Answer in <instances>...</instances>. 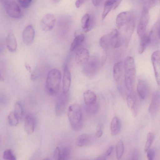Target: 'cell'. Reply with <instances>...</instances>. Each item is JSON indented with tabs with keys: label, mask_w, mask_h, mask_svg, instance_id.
<instances>
[{
	"label": "cell",
	"mask_w": 160,
	"mask_h": 160,
	"mask_svg": "<svg viewBox=\"0 0 160 160\" xmlns=\"http://www.w3.org/2000/svg\"><path fill=\"white\" fill-rule=\"evenodd\" d=\"M81 27L85 32H89L94 25L95 20L93 16L88 13L85 14L81 18Z\"/></svg>",
	"instance_id": "7c38bea8"
},
{
	"label": "cell",
	"mask_w": 160,
	"mask_h": 160,
	"mask_svg": "<svg viewBox=\"0 0 160 160\" xmlns=\"http://www.w3.org/2000/svg\"><path fill=\"white\" fill-rule=\"evenodd\" d=\"M101 126L99 127V128L97 130L96 133V137L100 138L102 134V131L101 129Z\"/></svg>",
	"instance_id": "7dc6e473"
},
{
	"label": "cell",
	"mask_w": 160,
	"mask_h": 160,
	"mask_svg": "<svg viewBox=\"0 0 160 160\" xmlns=\"http://www.w3.org/2000/svg\"><path fill=\"white\" fill-rule=\"evenodd\" d=\"M61 73L56 68L51 69L48 72L46 80L45 88L49 95H53L58 92L61 82Z\"/></svg>",
	"instance_id": "7a4b0ae2"
},
{
	"label": "cell",
	"mask_w": 160,
	"mask_h": 160,
	"mask_svg": "<svg viewBox=\"0 0 160 160\" xmlns=\"http://www.w3.org/2000/svg\"><path fill=\"white\" fill-rule=\"evenodd\" d=\"M36 125V120L34 116L28 113L26 115L24 124L25 131L29 135L31 134L34 131Z\"/></svg>",
	"instance_id": "5bb4252c"
},
{
	"label": "cell",
	"mask_w": 160,
	"mask_h": 160,
	"mask_svg": "<svg viewBox=\"0 0 160 160\" xmlns=\"http://www.w3.org/2000/svg\"><path fill=\"white\" fill-rule=\"evenodd\" d=\"M150 42L157 43L160 40V23L158 21L155 23L149 36Z\"/></svg>",
	"instance_id": "7402d4cb"
},
{
	"label": "cell",
	"mask_w": 160,
	"mask_h": 160,
	"mask_svg": "<svg viewBox=\"0 0 160 160\" xmlns=\"http://www.w3.org/2000/svg\"><path fill=\"white\" fill-rule=\"evenodd\" d=\"M151 59L153 65L156 80L157 84L160 83V52L159 50L154 52L152 54Z\"/></svg>",
	"instance_id": "ba28073f"
},
{
	"label": "cell",
	"mask_w": 160,
	"mask_h": 160,
	"mask_svg": "<svg viewBox=\"0 0 160 160\" xmlns=\"http://www.w3.org/2000/svg\"><path fill=\"white\" fill-rule=\"evenodd\" d=\"M25 66L26 68L27 69V70L28 71H31V68H30V66L28 64H26L25 65Z\"/></svg>",
	"instance_id": "f5cc1de1"
},
{
	"label": "cell",
	"mask_w": 160,
	"mask_h": 160,
	"mask_svg": "<svg viewBox=\"0 0 160 160\" xmlns=\"http://www.w3.org/2000/svg\"><path fill=\"white\" fill-rule=\"evenodd\" d=\"M5 43L8 50L11 52H15L17 43L16 38L12 32H10L5 39Z\"/></svg>",
	"instance_id": "44dd1931"
},
{
	"label": "cell",
	"mask_w": 160,
	"mask_h": 160,
	"mask_svg": "<svg viewBox=\"0 0 160 160\" xmlns=\"http://www.w3.org/2000/svg\"><path fill=\"white\" fill-rule=\"evenodd\" d=\"M154 138V134L152 132H149L147 135L146 141L145 144V151H147L149 149L152 145Z\"/></svg>",
	"instance_id": "8d00e7d4"
},
{
	"label": "cell",
	"mask_w": 160,
	"mask_h": 160,
	"mask_svg": "<svg viewBox=\"0 0 160 160\" xmlns=\"http://www.w3.org/2000/svg\"><path fill=\"white\" fill-rule=\"evenodd\" d=\"M68 117L72 128L74 130H79L83 123V117L81 107L76 103L70 105L68 108Z\"/></svg>",
	"instance_id": "3957f363"
},
{
	"label": "cell",
	"mask_w": 160,
	"mask_h": 160,
	"mask_svg": "<svg viewBox=\"0 0 160 160\" xmlns=\"http://www.w3.org/2000/svg\"><path fill=\"white\" fill-rule=\"evenodd\" d=\"M4 77L1 70H0V81H2L4 80Z\"/></svg>",
	"instance_id": "f907efd6"
},
{
	"label": "cell",
	"mask_w": 160,
	"mask_h": 160,
	"mask_svg": "<svg viewBox=\"0 0 160 160\" xmlns=\"http://www.w3.org/2000/svg\"><path fill=\"white\" fill-rule=\"evenodd\" d=\"M19 118L14 111L11 112L8 116V121L9 125L15 126L18 123Z\"/></svg>",
	"instance_id": "4dcf8cb0"
},
{
	"label": "cell",
	"mask_w": 160,
	"mask_h": 160,
	"mask_svg": "<svg viewBox=\"0 0 160 160\" xmlns=\"http://www.w3.org/2000/svg\"><path fill=\"white\" fill-rule=\"evenodd\" d=\"M83 98L86 105H90L96 102L97 96L93 91L90 90L86 91L83 94Z\"/></svg>",
	"instance_id": "d4e9b609"
},
{
	"label": "cell",
	"mask_w": 160,
	"mask_h": 160,
	"mask_svg": "<svg viewBox=\"0 0 160 160\" xmlns=\"http://www.w3.org/2000/svg\"><path fill=\"white\" fill-rule=\"evenodd\" d=\"M115 3L113 7V9H116L121 3L122 0H115Z\"/></svg>",
	"instance_id": "681fc988"
},
{
	"label": "cell",
	"mask_w": 160,
	"mask_h": 160,
	"mask_svg": "<svg viewBox=\"0 0 160 160\" xmlns=\"http://www.w3.org/2000/svg\"><path fill=\"white\" fill-rule=\"evenodd\" d=\"M134 18L132 13L128 11L124 12L119 13L116 19V24L118 28L126 22Z\"/></svg>",
	"instance_id": "ffe728a7"
},
{
	"label": "cell",
	"mask_w": 160,
	"mask_h": 160,
	"mask_svg": "<svg viewBox=\"0 0 160 160\" xmlns=\"http://www.w3.org/2000/svg\"><path fill=\"white\" fill-rule=\"evenodd\" d=\"M32 0H17L22 7L24 8H28L31 4Z\"/></svg>",
	"instance_id": "f35d334b"
},
{
	"label": "cell",
	"mask_w": 160,
	"mask_h": 160,
	"mask_svg": "<svg viewBox=\"0 0 160 160\" xmlns=\"http://www.w3.org/2000/svg\"><path fill=\"white\" fill-rule=\"evenodd\" d=\"M115 3V0H106L105 2L102 16V20L104 19L111 10L113 8Z\"/></svg>",
	"instance_id": "4316f807"
},
{
	"label": "cell",
	"mask_w": 160,
	"mask_h": 160,
	"mask_svg": "<svg viewBox=\"0 0 160 160\" xmlns=\"http://www.w3.org/2000/svg\"><path fill=\"white\" fill-rule=\"evenodd\" d=\"M123 66L125 86L126 90L131 92L134 87L136 75L135 65L133 58L131 56L127 57L124 59Z\"/></svg>",
	"instance_id": "6da1fadb"
},
{
	"label": "cell",
	"mask_w": 160,
	"mask_h": 160,
	"mask_svg": "<svg viewBox=\"0 0 160 160\" xmlns=\"http://www.w3.org/2000/svg\"><path fill=\"white\" fill-rule=\"evenodd\" d=\"M53 2L54 3H58L61 0H52Z\"/></svg>",
	"instance_id": "db71d44e"
},
{
	"label": "cell",
	"mask_w": 160,
	"mask_h": 160,
	"mask_svg": "<svg viewBox=\"0 0 160 160\" xmlns=\"http://www.w3.org/2000/svg\"><path fill=\"white\" fill-rule=\"evenodd\" d=\"M89 53L86 48L78 49L75 54V60L77 64L79 66L84 65L89 58Z\"/></svg>",
	"instance_id": "8fae6325"
},
{
	"label": "cell",
	"mask_w": 160,
	"mask_h": 160,
	"mask_svg": "<svg viewBox=\"0 0 160 160\" xmlns=\"http://www.w3.org/2000/svg\"><path fill=\"white\" fill-rule=\"evenodd\" d=\"M127 102L128 107L134 113H137L138 108V101L137 98L133 94L130 93L127 97Z\"/></svg>",
	"instance_id": "cb8c5ba5"
},
{
	"label": "cell",
	"mask_w": 160,
	"mask_h": 160,
	"mask_svg": "<svg viewBox=\"0 0 160 160\" xmlns=\"http://www.w3.org/2000/svg\"><path fill=\"white\" fill-rule=\"evenodd\" d=\"M123 63L119 61L115 63L113 68V74L115 81L118 83L122 82Z\"/></svg>",
	"instance_id": "d6986e66"
},
{
	"label": "cell",
	"mask_w": 160,
	"mask_h": 160,
	"mask_svg": "<svg viewBox=\"0 0 160 160\" xmlns=\"http://www.w3.org/2000/svg\"><path fill=\"white\" fill-rule=\"evenodd\" d=\"M110 45L113 48H120L122 45L124 39L118 30L112 29L109 34Z\"/></svg>",
	"instance_id": "9c48e42d"
},
{
	"label": "cell",
	"mask_w": 160,
	"mask_h": 160,
	"mask_svg": "<svg viewBox=\"0 0 160 160\" xmlns=\"http://www.w3.org/2000/svg\"><path fill=\"white\" fill-rule=\"evenodd\" d=\"M135 21L134 17L132 18L118 28L119 31L124 39H129L134 28Z\"/></svg>",
	"instance_id": "52a82bcc"
},
{
	"label": "cell",
	"mask_w": 160,
	"mask_h": 160,
	"mask_svg": "<svg viewBox=\"0 0 160 160\" xmlns=\"http://www.w3.org/2000/svg\"><path fill=\"white\" fill-rule=\"evenodd\" d=\"M158 0H142L143 5V8H147L148 9L154 7L156 5Z\"/></svg>",
	"instance_id": "74e56055"
},
{
	"label": "cell",
	"mask_w": 160,
	"mask_h": 160,
	"mask_svg": "<svg viewBox=\"0 0 160 160\" xmlns=\"http://www.w3.org/2000/svg\"><path fill=\"white\" fill-rule=\"evenodd\" d=\"M113 149V147L111 146L106 151V155L107 156H109L112 153Z\"/></svg>",
	"instance_id": "c3c4849f"
},
{
	"label": "cell",
	"mask_w": 160,
	"mask_h": 160,
	"mask_svg": "<svg viewBox=\"0 0 160 160\" xmlns=\"http://www.w3.org/2000/svg\"><path fill=\"white\" fill-rule=\"evenodd\" d=\"M86 0H77L75 3V5L77 8L80 7L85 2Z\"/></svg>",
	"instance_id": "bcb514c9"
},
{
	"label": "cell",
	"mask_w": 160,
	"mask_h": 160,
	"mask_svg": "<svg viewBox=\"0 0 160 160\" xmlns=\"http://www.w3.org/2000/svg\"><path fill=\"white\" fill-rule=\"evenodd\" d=\"M13 111L19 119L22 118L24 113V111L20 103L17 102L15 103Z\"/></svg>",
	"instance_id": "e575fe53"
},
{
	"label": "cell",
	"mask_w": 160,
	"mask_h": 160,
	"mask_svg": "<svg viewBox=\"0 0 160 160\" xmlns=\"http://www.w3.org/2000/svg\"><path fill=\"white\" fill-rule=\"evenodd\" d=\"M67 94L63 93L57 101L55 106V113L58 116H61L64 112L68 102Z\"/></svg>",
	"instance_id": "2e32d148"
},
{
	"label": "cell",
	"mask_w": 160,
	"mask_h": 160,
	"mask_svg": "<svg viewBox=\"0 0 160 160\" xmlns=\"http://www.w3.org/2000/svg\"><path fill=\"white\" fill-rule=\"evenodd\" d=\"M3 158L6 160H16V157L11 149H7L3 153Z\"/></svg>",
	"instance_id": "d590c367"
},
{
	"label": "cell",
	"mask_w": 160,
	"mask_h": 160,
	"mask_svg": "<svg viewBox=\"0 0 160 160\" xmlns=\"http://www.w3.org/2000/svg\"><path fill=\"white\" fill-rule=\"evenodd\" d=\"M101 65V61L97 56H93L89 58L84 65L83 71L87 77L92 78L97 74Z\"/></svg>",
	"instance_id": "277c9868"
},
{
	"label": "cell",
	"mask_w": 160,
	"mask_h": 160,
	"mask_svg": "<svg viewBox=\"0 0 160 160\" xmlns=\"http://www.w3.org/2000/svg\"><path fill=\"white\" fill-rule=\"evenodd\" d=\"M92 3L95 6H99L101 5L104 0H91Z\"/></svg>",
	"instance_id": "ee69618b"
},
{
	"label": "cell",
	"mask_w": 160,
	"mask_h": 160,
	"mask_svg": "<svg viewBox=\"0 0 160 160\" xmlns=\"http://www.w3.org/2000/svg\"><path fill=\"white\" fill-rule=\"evenodd\" d=\"M60 149L58 147H56L53 152V157L55 160H60Z\"/></svg>",
	"instance_id": "60d3db41"
},
{
	"label": "cell",
	"mask_w": 160,
	"mask_h": 160,
	"mask_svg": "<svg viewBox=\"0 0 160 160\" xmlns=\"http://www.w3.org/2000/svg\"><path fill=\"white\" fill-rule=\"evenodd\" d=\"M107 58V52L106 50H104L102 55L101 59V66H102L104 63Z\"/></svg>",
	"instance_id": "f6af8a7d"
},
{
	"label": "cell",
	"mask_w": 160,
	"mask_h": 160,
	"mask_svg": "<svg viewBox=\"0 0 160 160\" xmlns=\"http://www.w3.org/2000/svg\"><path fill=\"white\" fill-rule=\"evenodd\" d=\"M71 150L70 148L66 147L60 150V160H68L70 158Z\"/></svg>",
	"instance_id": "836d02e7"
},
{
	"label": "cell",
	"mask_w": 160,
	"mask_h": 160,
	"mask_svg": "<svg viewBox=\"0 0 160 160\" xmlns=\"http://www.w3.org/2000/svg\"><path fill=\"white\" fill-rule=\"evenodd\" d=\"M55 22V18L54 16L51 13H48L45 15L42 18L40 22V25L42 30L47 32L52 29Z\"/></svg>",
	"instance_id": "30bf717a"
},
{
	"label": "cell",
	"mask_w": 160,
	"mask_h": 160,
	"mask_svg": "<svg viewBox=\"0 0 160 160\" xmlns=\"http://www.w3.org/2000/svg\"><path fill=\"white\" fill-rule=\"evenodd\" d=\"M63 76L62 79V89L63 93L67 94L71 85V74L70 72L67 64L64 67Z\"/></svg>",
	"instance_id": "e0dca14e"
},
{
	"label": "cell",
	"mask_w": 160,
	"mask_h": 160,
	"mask_svg": "<svg viewBox=\"0 0 160 160\" xmlns=\"http://www.w3.org/2000/svg\"><path fill=\"white\" fill-rule=\"evenodd\" d=\"M99 44L104 50H106L110 45L109 34L104 35L101 37Z\"/></svg>",
	"instance_id": "f546056e"
},
{
	"label": "cell",
	"mask_w": 160,
	"mask_h": 160,
	"mask_svg": "<svg viewBox=\"0 0 160 160\" xmlns=\"http://www.w3.org/2000/svg\"><path fill=\"white\" fill-rule=\"evenodd\" d=\"M35 35V31L33 26H27L23 30L22 38L24 43L27 45L31 44L33 42Z\"/></svg>",
	"instance_id": "4fadbf2b"
},
{
	"label": "cell",
	"mask_w": 160,
	"mask_h": 160,
	"mask_svg": "<svg viewBox=\"0 0 160 160\" xmlns=\"http://www.w3.org/2000/svg\"><path fill=\"white\" fill-rule=\"evenodd\" d=\"M160 100L159 92H154L152 95V101L148 108L149 112L151 114H156L159 110Z\"/></svg>",
	"instance_id": "ac0fdd59"
},
{
	"label": "cell",
	"mask_w": 160,
	"mask_h": 160,
	"mask_svg": "<svg viewBox=\"0 0 160 160\" xmlns=\"http://www.w3.org/2000/svg\"><path fill=\"white\" fill-rule=\"evenodd\" d=\"M149 19V14L148 9L143 8L137 28V34L140 38L145 34Z\"/></svg>",
	"instance_id": "8992f818"
},
{
	"label": "cell",
	"mask_w": 160,
	"mask_h": 160,
	"mask_svg": "<svg viewBox=\"0 0 160 160\" xmlns=\"http://www.w3.org/2000/svg\"><path fill=\"white\" fill-rule=\"evenodd\" d=\"M84 39V36L81 34L76 36L71 44L70 50L72 52L78 48L82 43Z\"/></svg>",
	"instance_id": "f1b7e54d"
},
{
	"label": "cell",
	"mask_w": 160,
	"mask_h": 160,
	"mask_svg": "<svg viewBox=\"0 0 160 160\" xmlns=\"http://www.w3.org/2000/svg\"><path fill=\"white\" fill-rule=\"evenodd\" d=\"M97 160H105L106 158L103 156H101L96 159Z\"/></svg>",
	"instance_id": "816d5d0a"
},
{
	"label": "cell",
	"mask_w": 160,
	"mask_h": 160,
	"mask_svg": "<svg viewBox=\"0 0 160 160\" xmlns=\"http://www.w3.org/2000/svg\"><path fill=\"white\" fill-rule=\"evenodd\" d=\"M5 0H0V3L2 4Z\"/></svg>",
	"instance_id": "11a10c76"
},
{
	"label": "cell",
	"mask_w": 160,
	"mask_h": 160,
	"mask_svg": "<svg viewBox=\"0 0 160 160\" xmlns=\"http://www.w3.org/2000/svg\"><path fill=\"white\" fill-rule=\"evenodd\" d=\"M86 105V111L88 114L90 115H92L95 114L99 109V105L97 102L91 104Z\"/></svg>",
	"instance_id": "d6a6232c"
},
{
	"label": "cell",
	"mask_w": 160,
	"mask_h": 160,
	"mask_svg": "<svg viewBox=\"0 0 160 160\" xmlns=\"http://www.w3.org/2000/svg\"><path fill=\"white\" fill-rule=\"evenodd\" d=\"M2 5L9 17L15 19L21 17L22 15L21 9L14 0H5Z\"/></svg>",
	"instance_id": "5b68a950"
},
{
	"label": "cell",
	"mask_w": 160,
	"mask_h": 160,
	"mask_svg": "<svg viewBox=\"0 0 160 160\" xmlns=\"http://www.w3.org/2000/svg\"><path fill=\"white\" fill-rule=\"evenodd\" d=\"M124 151V144L122 140L119 141L116 146V152L117 158L119 160L122 157Z\"/></svg>",
	"instance_id": "1f68e13d"
},
{
	"label": "cell",
	"mask_w": 160,
	"mask_h": 160,
	"mask_svg": "<svg viewBox=\"0 0 160 160\" xmlns=\"http://www.w3.org/2000/svg\"><path fill=\"white\" fill-rule=\"evenodd\" d=\"M139 152L138 149H135L132 152V159L133 160H138L140 156Z\"/></svg>",
	"instance_id": "b9f144b4"
},
{
	"label": "cell",
	"mask_w": 160,
	"mask_h": 160,
	"mask_svg": "<svg viewBox=\"0 0 160 160\" xmlns=\"http://www.w3.org/2000/svg\"><path fill=\"white\" fill-rule=\"evenodd\" d=\"M91 140V137L88 134H83L79 135L75 142V144L78 147H83L88 144Z\"/></svg>",
	"instance_id": "484cf974"
},
{
	"label": "cell",
	"mask_w": 160,
	"mask_h": 160,
	"mask_svg": "<svg viewBox=\"0 0 160 160\" xmlns=\"http://www.w3.org/2000/svg\"><path fill=\"white\" fill-rule=\"evenodd\" d=\"M121 128V123L120 119L114 117L112 119L110 123V131L111 134L115 136L120 132Z\"/></svg>",
	"instance_id": "603a6c76"
},
{
	"label": "cell",
	"mask_w": 160,
	"mask_h": 160,
	"mask_svg": "<svg viewBox=\"0 0 160 160\" xmlns=\"http://www.w3.org/2000/svg\"><path fill=\"white\" fill-rule=\"evenodd\" d=\"M5 44V40L0 37V54L4 50Z\"/></svg>",
	"instance_id": "7bdbcfd3"
},
{
	"label": "cell",
	"mask_w": 160,
	"mask_h": 160,
	"mask_svg": "<svg viewBox=\"0 0 160 160\" xmlns=\"http://www.w3.org/2000/svg\"><path fill=\"white\" fill-rule=\"evenodd\" d=\"M137 91L139 97L142 99H145L147 96L149 91L147 82L142 78L138 80L137 85Z\"/></svg>",
	"instance_id": "9a60e30c"
},
{
	"label": "cell",
	"mask_w": 160,
	"mask_h": 160,
	"mask_svg": "<svg viewBox=\"0 0 160 160\" xmlns=\"http://www.w3.org/2000/svg\"><path fill=\"white\" fill-rule=\"evenodd\" d=\"M140 38L138 52L139 54H141L144 51L147 46L150 43V40L149 36L146 34Z\"/></svg>",
	"instance_id": "83f0119b"
},
{
	"label": "cell",
	"mask_w": 160,
	"mask_h": 160,
	"mask_svg": "<svg viewBox=\"0 0 160 160\" xmlns=\"http://www.w3.org/2000/svg\"><path fill=\"white\" fill-rule=\"evenodd\" d=\"M147 157L149 160H153L155 156V152L152 149H149L147 151Z\"/></svg>",
	"instance_id": "ab89813d"
}]
</instances>
